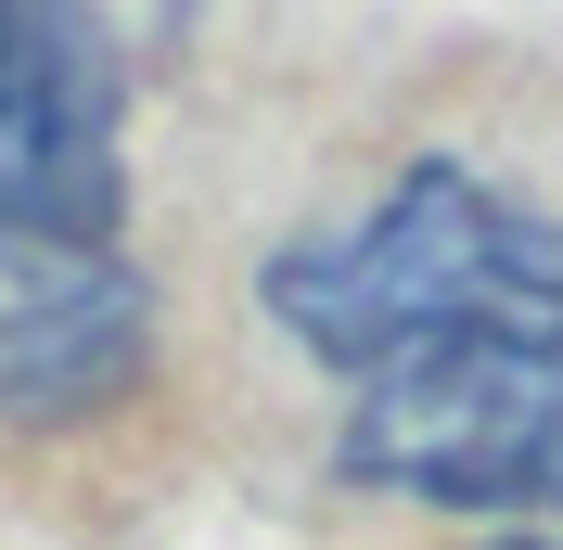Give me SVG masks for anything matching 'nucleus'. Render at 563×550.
<instances>
[{"mask_svg":"<svg viewBox=\"0 0 563 550\" xmlns=\"http://www.w3.org/2000/svg\"><path fill=\"white\" fill-rule=\"evenodd\" d=\"M563 282V231L526 206H499L474 167H410L372 218L320 243H282L269 256V320L295 345H320L333 372H385L397 345L449 333V320H487L512 295H551Z\"/></svg>","mask_w":563,"mask_h":550,"instance_id":"nucleus-1","label":"nucleus"},{"mask_svg":"<svg viewBox=\"0 0 563 550\" xmlns=\"http://www.w3.org/2000/svg\"><path fill=\"white\" fill-rule=\"evenodd\" d=\"M346 474L410 499H474V513L563 499V282L358 372Z\"/></svg>","mask_w":563,"mask_h":550,"instance_id":"nucleus-2","label":"nucleus"},{"mask_svg":"<svg viewBox=\"0 0 563 550\" xmlns=\"http://www.w3.org/2000/svg\"><path fill=\"white\" fill-rule=\"evenodd\" d=\"M115 116H129V77H115L103 26L52 13V0H0V231L103 243L129 206Z\"/></svg>","mask_w":563,"mask_h":550,"instance_id":"nucleus-3","label":"nucleus"},{"mask_svg":"<svg viewBox=\"0 0 563 550\" xmlns=\"http://www.w3.org/2000/svg\"><path fill=\"white\" fill-rule=\"evenodd\" d=\"M154 308L103 243L0 231V422H77L141 372Z\"/></svg>","mask_w":563,"mask_h":550,"instance_id":"nucleus-4","label":"nucleus"},{"mask_svg":"<svg viewBox=\"0 0 563 550\" xmlns=\"http://www.w3.org/2000/svg\"><path fill=\"white\" fill-rule=\"evenodd\" d=\"M512 550H538V538H512Z\"/></svg>","mask_w":563,"mask_h":550,"instance_id":"nucleus-5","label":"nucleus"}]
</instances>
